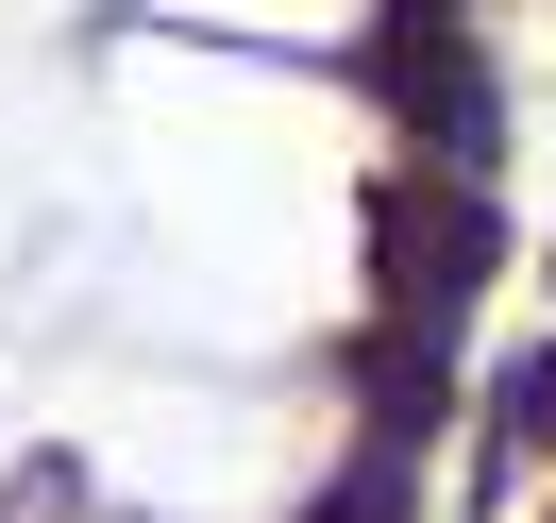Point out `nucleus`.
<instances>
[{"mask_svg":"<svg viewBox=\"0 0 556 523\" xmlns=\"http://www.w3.org/2000/svg\"><path fill=\"white\" fill-rule=\"evenodd\" d=\"M371 85L421 119V170H489V136H506V119H489V69H472V35H455L439 0H405V17L371 35Z\"/></svg>","mask_w":556,"mask_h":523,"instance_id":"1","label":"nucleus"},{"mask_svg":"<svg viewBox=\"0 0 556 523\" xmlns=\"http://www.w3.org/2000/svg\"><path fill=\"white\" fill-rule=\"evenodd\" d=\"M472 271H489V203H472V170L388 186V304H405V338H439V321L472 304Z\"/></svg>","mask_w":556,"mask_h":523,"instance_id":"2","label":"nucleus"},{"mask_svg":"<svg viewBox=\"0 0 556 523\" xmlns=\"http://www.w3.org/2000/svg\"><path fill=\"white\" fill-rule=\"evenodd\" d=\"M489 406H506V422H540V439H556V354H506V388H489Z\"/></svg>","mask_w":556,"mask_h":523,"instance_id":"3","label":"nucleus"}]
</instances>
